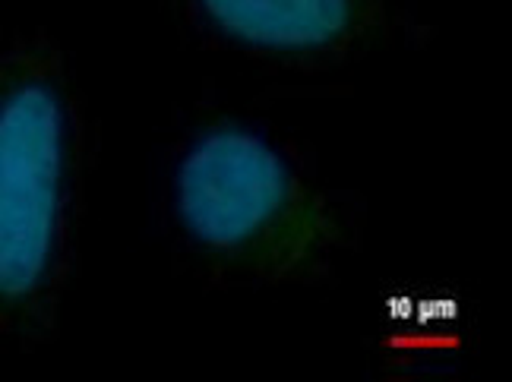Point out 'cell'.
Masks as SVG:
<instances>
[{
  "mask_svg": "<svg viewBox=\"0 0 512 382\" xmlns=\"http://www.w3.org/2000/svg\"><path fill=\"white\" fill-rule=\"evenodd\" d=\"M168 199L187 244L244 275L304 278L342 244L336 206L269 133L238 117H212L184 139Z\"/></svg>",
  "mask_w": 512,
  "mask_h": 382,
  "instance_id": "cell-1",
  "label": "cell"
},
{
  "mask_svg": "<svg viewBox=\"0 0 512 382\" xmlns=\"http://www.w3.org/2000/svg\"><path fill=\"white\" fill-rule=\"evenodd\" d=\"M73 120L48 70L0 86V307H26L57 278L67 234Z\"/></svg>",
  "mask_w": 512,
  "mask_h": 382,
  "instance_id": "cell-2",
  "label": "cell"
},
{
  "mask_svg": "<svg viewBox=\"0 0 512 382\" xmlns=\"http://www.w3.org/2000/svg\"><path fill=\"white\" fill-rule=\"evenodd\" d=\"M222 42L275 60H323L380 29L377 0H177Z\"/></svg>",
  "mask_w": 512,
  "mask_h": 382,
  "instance_id": "cell-3",
  "label": "cell"
}]
</instances>
